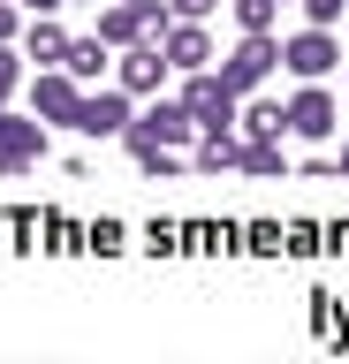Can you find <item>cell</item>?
Wrapping results in <instances>:
<instances>
[{
    "mask_svg": "<svg viewBox=\"0 0 349 364\" xmlns=\"http://www.w3.org/2000/svg\"><path fill=\"white\" fill-rule=\"evenodd\" d=\"M129 129L160 136V144H190V136H198V122H190V107H183V99H152V107L129 122Z\"/></svg>",
    "mask_w": 349,
    "mask_h": 364,
    "instance_id": "11",
    "label": "cell"
},
{
    "mask_svg": "<svg viewBox=\"0 0 349 364\" xmlns=\"http://www.w3.org/2000/svg\"><path fill=\"white\" fill-rule=\"evenodd\" d=\"M38 159H46V122L0 107V175H31Z\"/></svg>",
    "mask_w": 349,
    "mask_h": 364,
    "instance_id": "5",
    "label": "cell"
},
{
    "mask_svg": "<svg viewBox=\"0 0 349 364\" xmlns=\"http://www.w3.org/2000/svg\"><path fill=\"white\" fill-rule=\"evenodd\" d=\"M274 68H281V38H274V31H243V38L220 53V84H228L235 99H251Z\"/></svg>",
    "mask_w": 349,
    "mask_h": 364,
    "instance_id": "1",
    "label": "cell"
},
{
    "mask_svg": "<svg viewBox=\"0 0 349 364\" xmlns=\"http://www.w3.org/2000/svg\"><path fill=\"white\" fill-rule=\"evenodd\" d=\"M76 107H84V84H76L61 61L31 76V114H38V122H69V129H76Z\"/></svg>",
    "mask_w": 349,
    "mask_h": 364,
    "instance_id": "7",
    "label": "cell"
},
{
    "mask_svg": "<svg viewBox=\"0 0 349 364\" xmlns=\"http://www.w3.org/2000/svg\"><path fill=\"white\" fill-rule=\"evenodd\" d=\"M228 8L243 31H274V16H281V0H228Z\"/></svg>",
    "mask_w": 349,
    "mask_h": 364,
    "instance_id": "18",
    "label": "cell"
},
{
    "mask_svg": "<svg viewBox=\"0 0 349 364\" xmlns=\"http://www.w3.org/2000/svg\"><path fill=\"white\" fill-rule=\"evenodd\" d=\"M23 23H31L23 0H0V38H23Z\"/></svg>",
    "mask_w": 349,
    "mask_h": 364,
    "instance_id": "19",
    "label": "cell"
},
{
    "mask_svg": "<svg viewBox=\"0 0 349 364\" xmlns=\"http://www.w3.org/2000/svg\"><path fill=\"white\" fill-rule=\"evenodd\" d=\"M289 129L311 136V144H326V136L342 129V107H334V91H326V84H296V99H289Z\"/></svg>",
    "mask_w": 349,
    "mask_h": 364,
    "instance_id": "8",
    "label": "cell"
},
{
    "mask_svg": "<svg viewBox=\"0 0 349 364\" xmlns=\"http://www.w3.org/2000/svg\"><path fill=\"white\" fill-rule=\"evenodd\" d=\"M61 68L92 91V84H107V76H114V46L99 38V31H92V38H69V61H61Z\"/></svg>",
    "mask_w": 349,
    "mask_h": 364,
    "instance_id": "12",
    "label": "cell"
},
{
    "mask_svg": "<svg viewBox=\"0 0 349 364\" xmlns=\"http://www.w3.org/2000/svg\"><path fill=\"white\" fill-rule=\"evenodd\" d=\"M129 122H137V99H129L122 84H92L84 107H76V129H84V136H122Z\"/></svg>",
    "mask_w": 349,
    "mask_h": 364,
    "instance_id": "6",
    "label": "cell"
},
{
    "mask_svg": "<svg viewBox=\"0 0 349 364\" xmlns=\"http://www.w3.org/2000/svg\"><path fill=\"white\" fill-rule=\"evenodd\" d=\"M342 8H349V0H304V16H311V23H326V31L342 23Z\"/></svg>",
    "mask_w": 349,
    "mask_h": 364,
    "instance_id": "20",
    "label": "cell"
},
{
    "mask_svg": "<svg viewBox=\"0 0 349 364\" xmlns=\"http://www.w3.org/2000/svg\"><path fill=\"white\" fill-rule=\"evenodd\" d=\"M334 175H349V144H342V159H334Z\"/></svg>",
    "mask_w": 349,
    "mask_h": 364,
    "instance_id": "23",
    "label": "cell"
},
{
    "mask_svg": "<svg viewBox=\"0 0 349 364\" xmlns=\"http://www.w3.org/2000/svg\"><path fill=\"white\" fill-rule=\"evenodd\" d=\"M160 53L175 61V76H190V68H213L220 53H213V38H205V23H167V38H160Z\"/></svg>",
    "mask_w": 349,
    "mask_h": 364,
    "instance_id": "9",
    "label": "cell"
},
{
    "mask_svg": "<svg viewBox=\"0 0 349 364\" xmlns=\"http://www.w3.org/2000/svg\"><path fill=\"white\" fill-rule=\"evenodd\" d=\"M16 91H23V46H16V38H0V107H8Z\"/></svg>",
    "mask_w": 349,
    "mask_h": 364,
    "instance_id": "17",
    "label": "cell"
},
{
    "mask_svg": "<svg viewBox=\"0 0 349 364\" xmlns=\"http://www.w3.org/2000/svg\"><path fill=\"white\" fill-rule=\"evenodd\" d=\"M281 68H289L296 84H326V76L342 68V38H334L326 23H304V31L281 38Z\"/></svg>",
    "mask_w": 349,
    "mask_h": 364,
    "instance_id": "2",
    "label": "cell"
},
{
    "mask_svg": "<svg viewBox=\"0 0 349 364\" xmlns=\"http://www.w3.org/2000/svg\"><path fill=\"white\" fill-rule=\"evenodd\" d=\"M190 167H198V175H228V167H243V136H235V129H205L198 152H190Z\"/></svg>",
    "mask_w": 349,
    "mask_h": 364,
    "instance_id": "13",
    "label": "cell"
},
{
    "mask_svg": "<svg viewBox=\"0 0 349 364\" xmlns=\"http://www.w3.org/2000/svg\"><path fill=\"white\" fill-rule=\"evenodd\" d=\"M235 129H243V136H281V129H289V107H281V99H243Z\"/></svg>",
    "mask_w": 349,
    "mask_h": 364,
    "instance_id": "16",
    "label": "cell"
},
{
    "mask_svg": "<svg viewBox=\"0 0 349 364\" xmlns=\"http://www.w3.org/2000/svg\"><path fill=\"white\" fill-rule=\"evenodd\" d=\"M53 8H69V0H23V16H53Z\"/></svg>",
    "mask_w": 349,
    "mask_h": 364,
    "instance_id": "22",
    "label": "cell"
},
{
    "mask_svg": "<svg viewBox=\"0 0 349 364\" xmlns=\"http://www.w3.org/2000/svg\"><path fill=\"white\" fill-rule=\"evenodd\" d=\"M122 144H129V159H137V175H183V159H175V144H160V136H144V129H122Z\"/></svg>",
    "mask_w": 349,
    "mask_h": 364,
    "instance_id": "14",
    "label": "cell"
},
{
    "mask_svg": "<svg viewBox=\"0 0 349 364\" xmlns=\"http://www.w3.org/2000/svg\"><path fill=\"white\" fill-rule=\"evenodd\" d=\"M69 38H76V31H61V8H53V16H31L16 46H23V61L53 68V61H69Z\"/></svg>",
    "mask_w": 349,
    "mask_h": 364,
    "instance_id": "10",
    "label": "cell"
},
{
    "mask_svg": "<svg viewBox=\"0 0 349 364\" xmlns=\"http://www.w3.org/2000/svg\"><path fill=\"white\" fill-rule=\"evenodd\" d=\"M175 99L190 107V122H198V136H205V129H235V114H243V99H235L228 84H220V68H190Z\"/></svg>",
    "mask_w": 349,
    "mask_h": 364,
    "instance_id": "3",
    "label": "cell"
},
{
    "mask_svg": "<svg viewBox=\"0 0 349 364\" xmlns=\"http://www.w3.org/2000/svg\"><path fill=\"white\" fill-rule=\"evenodd\" d=\"M167 8H175V16H183V23H205L213 8H220V0H167Z\"/></svg>",
    "mask_w": 349,
    "mask_h": 364,
    "instance_id": "21",
    "label": "cell"
},
{
    "mask_svg": "<svg viewBox=\"0 0 349 364\" xmlns=\"http://www.w3.org/2000/svg\"><path fill=\"white\" fill-rule=\"evenodd\" d=\"M99 38L114 46V53H122V46H137V38H144V16H137V0H107V8H99Z\"/></svg>",
    "mask_w": 349,
    "mask_h": 364,
    "instance_id": "15",
    "label": "cell"
},
{
    "mask_svg": "<svg viewBox=\"0 0 349 364\" xmlns=\"http://www.w3.org/2000/svg\"><path fill=\"white\" fill-rule=\"evenodd\" d=\"M167 76H175V61H167L152 38H137V46H122V53H114V84L129 91V99H160Z\"/></svg>",
    "mask_w": 349,
    "mask_h": 364,
    "instance_id": "4",
    "label": "cell"
}]
</instances>
